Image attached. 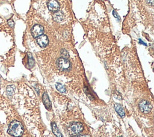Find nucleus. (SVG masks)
Wrapping results in <instances>:
<instances>
[{
    "instance_id": "f257e3e1",
    "label": "nucleus",
    "mask_w": 154,
    "mask_h": 137,
    "mask_svg": "<svg viewBox=\"0 0 154 137\" xmlns=\"http://www.w3.org/2000/svg\"><path fill=\"white\" fill-rule=\"evenodd\" d=\"M8 133L14 137H19L22 135L24 133V128L20 122L13 121L8 126Z\"/></svg>"
},
{
    "instance_id": "f03ea898",
    "label": "nucleus",
    "mask_w": 154,
    "mask_h": 137,
    "mask_svg": "<svg viewBox=\"0 0 154 137\" xmlns=\"http://www.w3.org/2000/svg\"><path fill=\"white\" fill-rule=\"evenodd\" d=\"M83 130V126L80 123H71L68 127L69 134L71 136H77L79 135Z\"/></svg>"
},
{
    "instance_id": "7ed1b4c3",
    "label": "nucleus",
    "mask_w": 154,
    "mask_h": 137,
    "mask_svg": "<svg viewBox=\"0 0 154 137\" xmlns=\"http://www.w3.org/2000/svg\"><path fill=\"white\" fill-rule=\"evenodd\" d=\"M59 69L62 71H68L71 69V64L66 57H60L57 61Z\"/></svg>"
},
{
    "instance_id": "20e7f679",
    "label": "nucleus",
    "mask_w": 154,
    "mask_h": 137,
    "mask_svg": "<svg viewBox=\"0 0 154 137\" xmlns=\"http://www.w3.org/2000/svg\"><path fill=\"white\" fill-rule=\"evenodd\" d=\"M31 32L33 38H37L43 34V27L40 24H36L33 26L32 29L31 30Z\"/></svg>"
},
{
    "instance_id": "39448f33",
    "label": "nucleus",
    "mask_w": 154,
    "mask_h": 137,
    "mask_svg": "<svg viewBox=\"0 0 154 137\" xmlns=\"http://www.w3.org/2000/svg\"><path fill=\"white\" fill-rule=\"evenodd\" d=\"M139 108L142 112L147 114V113L151 112L152 106L149 103V102L146 101V100H142L139 103Z\"/></svg>"
},
{
    "instance_id": "423d86ee",
    "label": "nucleus",
    "mask_w": 154,
    "mask_h": 137,
    "mask_svg": "<svg viewBox=\"0 0 154 137\" xmlns=\"http://www.w3.org/2000/svg\"><path fill=\"white\" fill-rule=\"evenodd\" d=\"M47 6L48 9L52 12H56L60 10V4L57 0H49Z\"/></svg>"
},
{
    "instance_id": "0eeeda50",
    "label": "nucleus",
    "mask_w": 154,
    "mask_h": 137,
    "mask_svg": "<svg viewBox=\"0 0 154 137\" xmlns=\"http://www.w3.org/2000/svg\"><path fill=\"white\" fill-rule=\"evenodd\" d=\"M37 42L41 48H45L49 43L48 36L45 35H42L37 38Z\"/></svg>"
},
{
    "instance_id": "6e6552de",
    "label": "nucleus",
    "mask_w": 154,
    "mask_h": 137,
    "mask_svg": "<svg viewBox=\"0 0 154 137\" xmlns=\"http://www.w3.org/2000/svg\"><path fill=\"white\" fill-rule=\"evenodd\" d=\"M42 100H43V103L45 104V106L46 107V109H51V102L47 93H44L43 95V97H42Z\"/></svg>"
},
{
    "instance_id": "1a4fd4ad",
    "label": "nucleus",
    "mask_w": 154,
    "mask_h": 137,
    "mask_svg": "<svg viewBox=\"0 0 154 137\" xmlns=\"http://www.w3.org/2000/svg\"><path fill=\"white\" fill-rule=\"evenodd\" d=\"M115 110L117 112V114H119L121 117H124L125 115V111H124L122 107L119 104H116L115 105Z\"/></svg>"
},
{
    "instance_id": "9d476101",
    "label": "nucleus",
    "mask_w": 154,
    "mask_h": 137,
    "mask_svg": "<svg viewBox=\"0 0 154 137\" xmlns=\"http://www.w3.org/2000/svg\"><path fill=\"white\" fill-rule=\"evenodd\" d=\"M51 127H52V130L53 133L55 135H56L57 137H63V135L62 133H61L60 130L58 129L57 126H56V125L55 123H52L51 124Z\"/></svg>"
},
{
    "instance_id": "9b49d317",
    "label": "nucleus",
    "mask_w": 154,
    "mask_h": 137,
    "mask_svg": "<svg viewBox=\"0 0 154 137\" xmlns=\"http://www.w3.org/2000/svg\"><path fill=\"white\" fill-rule=\"evenodd\" d=\"M53 17L55 21H57V22H61L63 20V13L62 12L58 10V11L55 12Z\"/></svg>"
},
{
    "instance_id": "f8f14e48",
    "label": "nucleus",
    "mask_w": 154,
    "mask_h": 137,
    "mask_svg": "<svg viewBox=\"0 0 154 137\" xmlns=\"http://www.w3.org/2000/svg\"><path fill=\"white\" fill-rule=\"evenodd\" d=\"M56 86L57 89L59 92H60V93H65V92H66V88H65L64 85L61 84L60 83H56Z\"/></svg>"
},
{
    "instance_id": "ddd939ff",
    "label": "nucleus",
    "mask_w": 154,
    "mask_h": 137,
    "mask_svg": "<svg viewBox=\"0 0 154 137\" xmlns=\"http://www.w3.org/2000/svg\"><path fill=\"white\" fill-rule=\"evenodd\" d=\"M15 90V86L13 85H10L7 87V93L8 95H12L14 93Z\"/></svg>"
},
{
    "instance_id": "4468645a",
    "label": "nucleus",
    "mask_w": 154,
    "mask_h": 137,
    "mask_svg": "<svg viewBox=\"0 0 154 137\" xmlns=\"http://www.w3.org/2000/svg\"><path fill=\"white\" fill-rule=\"evenodd\" d=\"M113 16L115 17L116 19H117L118 21H121V17H120V16L119 15V14L117 13V12H116L115 10H113Z\"/></svg>"
},
{
    "instance_id": "2eb2a0df",
    "label": "nucleus",
    "mask_w": 154,
    "mask_h": 137,
    "mask_svg": "<svg viewBox=\"0 0 154 137\" xmlns=\"http://www.w3.org/2000/svg\"><path fill=\"white\" fill-rule=\"evenodd\" d=\"M146 3L148 5L152 6L153 5V0H146Z\"/></svg>"
},
{
    "instance_id": "dca6fc26",
    "label": "nucleus",
    "mask_w": 154,
    "mask_h": 137,
    "mask_svg": "<svg viewBox=\"0 0 154 137\" xmlns=\"http://www.w3.org/2000/svg\"><path fill=\"white\" fill-rule=\"evenodd\" d=\"M139 42H140V44H143V45H147L145 44V43H144V42H143L142 40V39H139Z\"/></svg>"
},
{
    "instance_id": "f3484780",
    "label": "nucleus",
    "mask_w": 154,
    "mask_h": 137,
    "mask_svg": "<svg viewBox=\"0 0 154 137\" xmlns=\"http://www.w3.org/2000/svg\"><path fill=\"white\" fill-rule=\"evenodd\" d=\"M78 137H89L87 135H81V136H79Z\"/></svg>"
},
{
    "instance_id": "a211bd4d",
    "label": "nucleus",
    "mask_w": 154,
    "mask_h": 137,
    "mask_svg": "<svg viewBox=\"0 0 154 137\" xmlns=\"http://www.w3.org/2000/svg\"><path fill=\"white\" fill-rule=\"evenodd\" d=\"M119 137H122V136H119Z\"/></svg>"
}]
</instances>
